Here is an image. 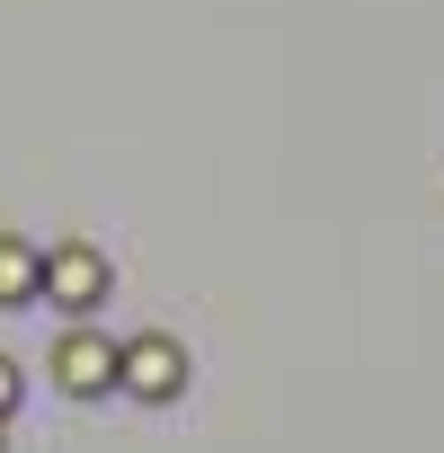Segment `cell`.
I'll list each match as a JSON object with an SVG mask.
<instances>
[{
    "label": "cell",
    "instance_id": "obj_3",
    "mask_svg": "<svg viewBox=\"0 0 444 453\" xmlns=\"http://www.w3.org/2000/svg\"><path fill=\"white\" fill-rule=\"evenodd\" d=\"M54 382H63L72 400H98V391H116V347H107L98 329H72V338L54 347Z\"/></svg>",
    "mask_w": 444,
    "mask_h": 453
},
{
    "label": "cell",
    "instance_id": "obj_2",
    "mask_svg": "<svg viewBox=\"0 0 444 453\" xmlns=\"http://www.w3.org/2000/svg\"><path fill=\"white\" fill-rule=\"evenodd\" d=\"M116 391H134V400H178V391H187V347H178V338H134V347H116Z\"/></svg>",
    "mask_w": 444,
    "mask_h": 453
},
{
    "label": "cell",
    "instance_id": "obj_4",
    "mask_svg": "<svg viewBox=\"0 0 444 453\" xmlns=\"http://www.w3.org/2000/svg\"><path fill=\"white\" fill-rule=\"evenodd\" d=\"M36 276H45V258H36L27 241L0 232V311H27V303H36Z\"/></svg>",
    "mask_w": 444,
    "mask_h": 453
},
{
    "label": "cell",
    "instance_id": "obj_5",
    "mask_svg": "<svg viewBox=\"0 0 444 453\" xmlns=\"http://www.w3.org/2000/svg\"><path fill=\"white\" fill-rule=\"evenodd\" d=\"M10 409H19V365L0 356V418H10Z\"/></svg>",
    "mask_w": 444,
    "mask_h": 453
},
{
    "label": "cell",
    "instance_id": "obj_1",
    "mask_svg": "<svg viewBox=\"0 0 444 453\" xmlns=\"http://www.w3.org/2000/svg\"><path fill=\"white\" fill-rule=\"evenodd\" d=\"M98 294H107V258L98 250H45V276H36V303H54V311H98Z\"/></svg>",
    "mask_w": 444,
    "mask_h": 453
}]
</instances>
